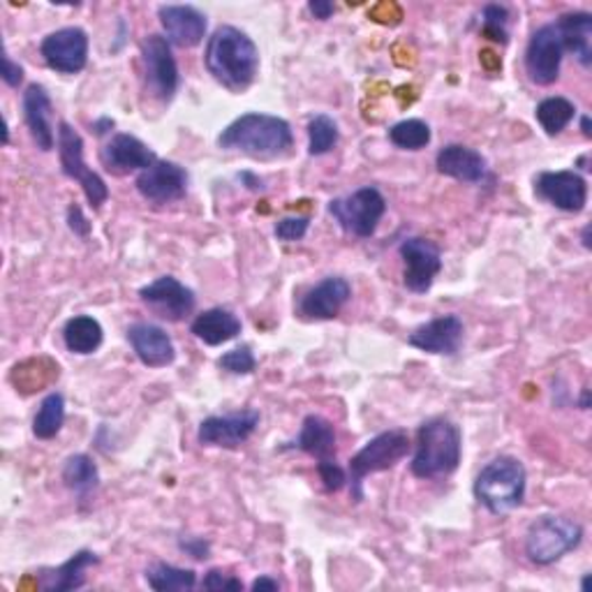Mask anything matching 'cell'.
<instances>
[{
  "label": "cell",
  "mask_w": 592,
  "mask_h": 592,
  "mask_svg": "<svg viewBox=\"0 0 592 592\" xmlns=\"http://www.w3.org/2000/svg\"><path fill=\"white\" fill-rule=\"evenodd\" d=\"M581 590H583V592H590V574H583V581H581Z\"/></svg>",
  "instance_id": "cell-49"
},
{
  "label": "cell",
  "mask_w": 592,
  "mask_h": 592,
  "mask_svg": "<svg viewBox=\"0 0 592 592\" xmlns=\"http://www.w3.org/2000/svg\"><path fill=\"white\" fill-rule=\"evenodd\" d=\"M146 583L158 592H186L197 585V572L169 562H156L146 569Z\"/></svg>",
  "instance_id": "cell-30"
},
{
  "label": "cell",
  "mask_w": 592,
  "mask_h": 592,
  "mask_svg": "<svg viewBox=\"0 0 592 592\" xmlns=\"http://www.w3.org/2000/svg\"><path fill=\"white\" fill-rule=\"evenodd\" d=\"M484 26H481V33L484 37L500 42V45H507L510 40V10L504 5H487L484 8Z\"/></svg>",
  "instance_id": "cell-35"
},
{
  "label": "cell",
  "mask_w": 592,
  "mask_h": 592,
  "mask_svg": "<svg viewBox=\"0 0 592 592\" xmlns=\"http://www.w3.org/2000/svg\"><path fill=\"white\" fill-rule=\"evenodd\" d=\"M217 368L232 372V376H250V372L257 368V359L248 345H241V347L230 349V353H225L221 359H217Z\"/></svg>",
  "instance_id": "cell-36"
},
{
  "label": "cell",
  "mask_w": 592,
  "mask_h": 592,
  "mask_svg": "<svg viewBox=\"0 0 592 592\" xmlns=\"http://www.w3.org/2000/svg\"><path fill=\"white\" fill-rule=\"evenodd\" d=\"M259 426L257 410H241L225 416H206L197 431V440L204 447L236 449L250 440V435Z\"/></svg>",
  "instance_id": "cell-15"
},
{
  "label": "cell",
  "mask_w": 592,
  "mask_h": 592,
  "mask_svg": "<svg viewBox=\"0 0 592 592\" xmlns=\"http://www.w3.org/2000/svg\"><path fill=\"white\" fill-rule=\"evenodd\" d=\"M179 548L186 556H190L194 560H206L209 551H211V544L202 537H183V539H179Z\"/></svg>",
  "instance_id": "cell-40"
},
{
  "label": "cell",
  "mask_w": 592,
  "mask_h": 592,
  "mask_svg": "<svg viewBox=\"0 0 592 592\" xmlns=\"http://www.w3.org/2000/svg\"><path fill=\"white\" fill-rule=\"evenodd\" d=\"M562 42V52L574 54V58L590 68L592 65V16L588 12H567L556 21Z\"/></svg>",
  "instance_id": "cell-26"
},
{
  "label": "cell",
  "mask_w": 592,
  "mask_h": 592,
  "mask_svg": "<svg viewBox=\"0 0 592 592\" xmlns=\"http://www.w3.org/2000/svg\"><path fill=\"white\" fill-rule=\"evenodd\" d=\"M399 253L403 259V284L414 294H426L443 271L440 248L428 238L412 236L403 241Z\"/></svg>",
  "instance_id": "cell-10"
},
{
  "label": "cell",
  "mask_w": 592,
  "mask_h": 592,
  "mask_svg": "<svg viewBox=\"0 0 592 592\" xmlns=\"http://www.w3.org/2000/svg\"><path fill=\"white\" fill-rule=\"evenodd\" d=\"M112 127H114V121H112V119H100V121L93 123L96 135H104V133H109V130H112Z\"/></svg>",
  "instance_id": "cell-45"
},
{
  "label": "cell",
  "mask_w": 592,
  "mask_h": 592,
  "mask_svg": "<svg viewBox=\"0 0 592 592\" xmlns=\"http://www.w3.org/2000/svg\"><path fill=\"white\" fill-rule=\"evenodd\" d=\"M65 487L75 491L81 500L89 498L100 487V470L89 454H75L63 466Z\"/></svg>",
  "instance_id": "cell-29"
},
{
  "label": "cell",
  "mask_w": 592,
  "mask_h": 592,
  "mask_svg": "<svg viewBox=\"0 0 592 592\" xmlns=\"http://www.w3.org/2000/svg\"><path fill=\"white\" fill-rule=\"evenodd\" d=\"M292 447L317 458V463H322V460H336V428L324 416L309 414Z\"/></svg>",
  "instance_id": "cell-25"
},
{
  "label": "cell",
  "mask_w": 592,
  "mask_h": 592,
  "mask_svg": "<svg viewBox=\"0 0 592 592\" xmlns=\"http://www.w3.org/2000/svg\"><path fill=\"white\" fill-rule=\"evenodd\" d=\"M460 451H463V435L460 428L445 420L435 416L416 431V445L410 470L416 479H437L456 472L460 463Z\"/></svg>",
  "instance_id": "cell-3"
},
{
  "label": "cell",
  "mask_w": 592,
  "mask_h": 592,
  "mask_svg": "<svg viewBox=\"0 0 592 592\" xmlns=\"http://www.w3.org/2000/svg\"><path fill=\"white\" fill-rule=\"evenodd\" d=\"M583 541V528L567 516L544 514L530 523L525 533V556L539 567L562 560Z\"/></svg>",
  "instance_id": "cell-6"
},
{
  "label": "cell",
  "mask_w": 592,
  "mask_h": 592,
  "mask_svg": "<svg viewBox=\"0 0 592 592\" xmlns=\"http://www.w3.org/2000/svg\"><path fill=\"white\" fill-rule=\"evenodd\" d=\"M100 558L93 551H77L70 556L63 565L52 567V569H42L37 574V588L45 592H70L79 590L86 585V572L91 567H96Z\"/></svg>",
  "instance_id": "cell-24"
},
{
  "label": "cell",
  "mask_w": 592,
  "mask_h": 592,
  "mask_svg": "<svg viewBox=\"0 0 592 592\" xmlns=\"http://www.w3.org/2000/svg\"><path fill=\"white\" fill-rule=\"evenodd\" d=\"M217 146L225 150H238L255 160H273L290 153L294 146L292 125L271 114L250 112L232 121L221 135Z\"/></svg>",
  "instance_id": "cell-2"
},
{
  "label": "cell",
  "mask_w": 592,
  "mask_h": 592,
  "mask_svg": "<svg viewBox=\"0 0 592 592\" xmlns=\"http://www.w3.org/2000/svg\"><path fill=\"white\" fill-rule=\"evenodd\" d=\"M139 299L148 311H153L160 320L167 322L186 320L188 315H192L197 305L194 292L174 276H163L148 282L146 288L139 290Z\"/></svg>",
  "instance_id": "cell-12"
},
{
  "label": "cell",
  "mask_w": 592,
  "mask_h": 592,
  "mask_svg": "<svg viewBox=\"0 0 592 592\" xmlns=\"http://www.w3.org/2000/svg\"><path fill=\"white\" fill-rule=\"evenodd\" d=\"M410 451V437L405 431H384L380 435L368 440L355 456L349 460L347 468V484H349V495L355 502L364 500V481L370 474H378L384 470H391L393 466H399L401 460Z\"/></svg>",
  "instance_id": "cell-5"
},
{
  "label": "cell",
  "mask_w": 592,
  "mask_h": 592,
  "mask_svg": "<svg viewBox=\"0 0 592 592\" xmlns=\"http://www.w3.org/2000/svg\"><path fill=\"white\" fill-rule=\"evenodd\" d=\"M206 72L230 93H244L259 75V49L236 26L215 29L204 49Z\"/></svg>",
  "instance_id": "cell-1"
},
{
  "label": "cell",
  "mask_w": 592,
  "mask_h": 592,
  "mask_svg": "<svg viewBox=\"0 0 592 592\" xmlns=\"http://www.w3.org/2000/svg\"><path fill=\"white\" fill-rule=\"evenodd\" d=\"M127 340L133 345L137 359L148 368H167L177 361V347L158 324L135 322L127 328Z\"/></svg>",
  "instance_id": "cell-21"
},
{
  "label": "cell",
  "mask_w": 592,
  "mask_h": 592,
  "mask_svg": "<svg viewBox=\"0 0 592 592\" xmlns=\"http://www.w3.org/2000/svg\"><path fill=\"white\" fill-rule=\"evenodd\" d=\"M188 183V171L181 165L169 160H156L148 169L139 171L135 181L137 192L150 204H171L183 200Z\"/></svg>",
  "instance_id": "cell-14"
},
{
  "label": "cell",
  "mask_w": 592,
  "mask_h": 592,
  "mask_svg": "<svg viewBox=\"0 0 592 592\" xmlns=\"http://www.w3.org/2000/svg\"><path fill=\"white\" fill-rule=\"evenodd\" d=\"M142 63L146 91L163 104L171 102L179 91V65L171 54L167 37L153 33L142 42Z\"/></svg>",
  "instance_id": "cell-9"
},
{
  "label": "cell",
  "mask_w": 592,
  "mask_h": 592,
  "mask_svg": "<svg viewBox=\"0 0 592 592\" xmlns=\"http://www.w3.org/2000/svg\"><path fill=\"white\" fill-rule=\"evenodd\" d=\"M328 213L347 234L368 238L376 234L380 221L387 213V200L378 188H359L347 197H336L328 202Z\"/></svg>",
  "instance_id": "cell-7"
},
{
  "label": "cell",
  "mask_w": 592,
  "mask_h": 592,
  "mask_svg": "<svg viewBox=\"0 0 592 592\" xmlns=\"http://www.w3.org/2000/svg\"><path fill=\"white\" fill-rule=\"evenodd\" d=\"M309 10H311V14L315 16V19H320V21H326L328 16H332L334 14V3H328V0H311V3H309Z\"/></svg>",
  "instance_id": "cell-43"
},
{
  "label": "cell",
  "mask_w": 592,
  "mask_h": 592,
  "mask_svg": "<svg viewBox=\"0 0 592 592\" xmlns=\"http://www.w3.org/2000/svg\"><path fill=\"white\" fill-rule=\"evenodd\" d=\"M581 410H588L590 407V391L588 389H583V393H581Z\"/></svg>",
  "instance_id": "cell-48"
},
{
  "label": "cell",
  "mask_w": 592,
  "mask_h": 592,
  "mask_svg": "<svg viewBox=\"0 0 592 592\" xmlns=\"http://www.w3.org/2000/svg\"><path fill=\"white\" fill-rule=\"evenodd\" d=\"M581 241H583V246L590 250L592 248V244H590V225H585L583 227V234H581Z\"/></svg>",
  "instance_id": "cell-47"
},
{
  "label": "cell",
  "mask_w": 592,
  "mask_h": 592,
  "mask_svg": "<svg viewBox=\"0 0 592 592\" xmlns=\"http://www.w3.org/2000/svg\"><path fill=\"white\" fill-rule=\"evenodd\" d=\"M574 116H577L574 102H569L567 98H560V96L541 100L535 109V119L539 121L541 130L548 137L560 135L562 130L574 121Z\"/></svg>",
  "instance_id": "cell-31"
},
{
  "label": "cell",
  "mask_w": 592,
  "mask_h": 592,
  "mask_svg": "<svg viewBox=\"0 0 592 592\" xmlns=\"http://www.w3.org/2000/svg\"><path fill=\"white\" fill-rule=\"evenodd\" d=\"M104 340L102 324L91 315H75L63 326V343L72 355H93Z\"/></svg>",
  "instance_id": "cell-28"
},
{
  "label": "cell",
  "mask_w": 592,
  "mask_h": 592,
  "mask_svg": "<svg viewBox=\"0 0 592 592\" xmlns=\"http://www.w3.org/2000/svg\"><path fill=\"white\" fill-rule=\"evenodd\" d=\"M202 588L204 590H213V592H221V590H244V583H241L238 579H234L232 574H225L223 569H211V572H206V577L202 581Z\"/></svg>",
  "instance_id": "cell-39"
},
{
  "label": "cell",
  "mask_w": 592,
  "mask_h": 592,
  "mask_svg": "<svg viewBox=\"0 0 592 592\" xmlns=\"http://www.w3.org/2000/svg\"><path fill=\"white\" fill-rule=\"evenodd\" d=\"M581 130H583V135L590 139L592 137V130H590V116L588 114H583L581 116Z\"/></svg>",
  "instance_id": "cell-46"
},
{
  "label": "cell",
  "mask_w": 592,
  "mask_h": 592,
  "mask_svg": "<svg viewBox=\"0 0 592 592\" xmlns=\"http://www.w3.org/2000/svg\"><path fill=\"white\" fill-rule=\"evenodd\" d=\"M431 127L422 119H405L389 127V142L403 150H422L431 144Z\"/></svg>",
  "instance_id": "cell-33"
},
{
  "label": "cell",
  "mask_w": 592,
  "mask_h": 592,
  "mask_svg": "<svg viewBox=\"0 0 592 592\" xmlns=\"http://www.w3.org/2000/svg\"><path fill=\"white\" fill-rule=\"evenodd\" d=\"M158 19L169 45L181 49H192L197 45H202L209 26L204 12L192 5H160Z\"/></svg>",
  "instance_id": "cell-18"
},
{
  "label": "cell",
  "mask_w": 592,
  "mask_h": 592,
  "mask_svg": "<svg viewBox=\"0 0 592 592\" xmlns=\"http://www.w3.org/2000/svg\"><path fill=\"white\" fill-rule=\"evenodd\" d=\"M535 194L565 213H581L588 204V183L572 169L541 171L535 179Z\"/></svg>",
  "instance_id": "cell-16"
},
{
  "label": "cell",
  "mask_w": 592,
  "mask_h": 592,
  "mask_svg": "<svg viewBox=\"0 0 592 592\" xmlns=\"http://www.w3.org/2000/svg\"><path fill=\"white\" fill-rule=\"evenodd\" d=\"M525 484H528V472L521 460L514 456H498L481 468L472 491L477 502L484 504L493 516H504L523 504Z\"/></svg>",
  "instance_id": "cell-4"
},
{
  "label": "cell",
  "mask_w": 592,
  "mask_h": 592,
  "mask_svg": "<svg viewBox=\"0 0 592 592\" xmlns=\"http://www.w3.org/2000/svg\"><path fill=\"white\" fill-rule=\"evenodd\" d=\"M68 225H70V230H72L77 236H81V238H86V236L91 234V223L86 221V215H83V211H81L79 204H72V206L68 209Z\"/></svg>",
  "instance_id": "cell-41"
},
{
  "label": "cell",
  "mask_w": 592,
  "mask_h": 592,
  "mask_svg": "<svg viewBox=\"0 0 592 592\" xmlns=\"http://www.w3.org/2000/svg\"><path fill=\"white\" fill-rule=\"evenodd\" d=\"M338 123L326 116L317 114L309 121V153L311 156H324V153L332 150L338 144Z\"/></svg>",
  "instance_id": "cell-34"
},
{
  "label": "cell",
  "mask_w": 592,
  "mask_h": 592,
  "mask_svg": "<svg viewBox=\"0 0 592 592\" xmlns=\"http://www.w3.org/2000/svg\"><path fill=\"white\" fill-rule=\"evenodd\" d=\"M241 328H244V324L232 311L209 309L192 320L190 334L209 347H217L234 340L241 334Z\"/></svg>",
  "instance_id": "cell-27"
},
{
  "label": "cell",
  "mask_w": 592,
  "mask_h": 592,
  "mask_svg": "<svg viewBox=\"0 0 592 592\" xmlns=\"http://www.w3.org/2000/svg\"><path fill=\"white\" fill-rule=\"evenodd\" d=\"M255 592H261V590H280V583L276 581V579H271V577H259V579H255L253 581V585H250Z\"/></svg>",
  "instance_id": "cell-44"
},
{
  "label": "cell",
  "mask_w": 592,
  "mask_h": 592,
  "mask_svg": "<svg viewBox=\"0 0 592 592\" xmlns=\"http://www.w3.org/2000/svg\"><path fill=\"white\" fill-rule=\"evenodd\" d=\"M317 474L326 493H336L347 484V474L336 460H322V463H317Z\"/></svg>",
  "instance_id": "cell-38"
},
{
  "label": "cell",
  "mask_w": 592,
  "mask_h": 592,
  "mask_svg": "<svg viewBox=\"0 0 592 592\" xmlns=\"http://www.w3.org/2000/svg\"><path fill=\"white\" fill-rule=\"evenodd\" d=\"M65 424V399L63 393L54 391L40 403V410L33 420V435L37 440H54Z\"/></svg>",
  "instance_id": "cell-32"
},
{
  "label": "cell",
  "mask_w": 592,
  "mask_h": 592,
  "mask_svg": "<svg viewBox=\"0 0 592 592\" xmlns=\"http://www.w3.org/2000/svg\"><path fill=\"white\" fill-rule=\"evenodd\" d=\"M40 54L52 70L60 75H79L89 63V35L79 26L58 29L42 40Z\"/></svg>",
  "instance_id": "cell-11"
},
{
  "label": "cell",
  "mask_w": 592,
  "mask_h": 592,
  "mask_svg": "<svg viewBox=\"0 0 592 592\" xmlns=\"http://www.w3.org/2000/svg\"><path fill=\"white\" fill-rule=\"evenodd\" d=\"M466 326L458 315H443L435 317L407 336V343L422 353L428 355H456L460 345H463Z\"/></svg>",
  "instance_id": "cell-17"
},
{
  "label": "cell",
  "mask_w": 592,
  "mask_h": 592,
  "mask_svg": "<svg viewBox=\"0 0 592 592\" xmlns=\"http://www.w3.org/2000/svg\"><path fill=\"white\" fill-rule=\"evenodd\" d=\"M349 297H353L349 282L340 276H328L301 297L299 315L303 320H320V322L334 320L345 309Z\"/></svg>",
  "instance_id": "cell-19"
},
{
  "label": "cell",
  "mask_w": 592,
  "mask_h": 592,
  "mask_svg": "<svg viewBox=\"0 0 592 592\" xmlns=\"http://www.w3.org/2000/svg\"><path fill=\"white\" fill-rule=\"evenodd\" d=\"M562 42L556 24L537 29L525 49V72L537 86H551L560 77L562 65Z\"/></svg>",
  "instance_id": "cell-13"
},
{
  "label": "cell",
  "mask_w": 592,
  "mask_h": 592,
  "mask_svg": "<svg viewBox=\"0 0 592 592\" xmlns=\"http://www.w3.org/2000/svg\"><path fill=\"white\" fill-rule=\"evenodd\" d=\"M58 158H60V169L68 179L77 181L86 194V200L98 211L102 204L109 200V188L100 174H96L83 160V139L77 130L68 123L60 121L58 125Z\"/></svg>",
  "instance_id": "cell-8"
},
{
  "label": "cell",
  "mask_w": 592,
  "mask_h": 592,
  "mask_svg": "<svg viewBox=\"0 0 592 592\" xmlns=\"http://www.w3.org/2000/svg\"><path fill=\"white\" fill-rule=\"evenodd\" d=\"M435 167L445 177L460 183H481L489 171L487 158L479 150L463 144H449L440 148L435 158Z\"/></svg>",
  "instance_id": "cell-22"
},
{
  "label": "cell",
  "mask_w": 592,
  "mask_h": 592,
  "mask_svg": "<svg viewBox=\"0 0 592 592\" xmlns=\"http://www.w3.org/2000/svg\"><path fill=\"white\" fill-rule=\"evenodd\" d=\"M100 160L109 174H114V177H125V174L130 171L148 169L158 160V156L135 135L121 133L102 146Z\"/></svg>",
  "instance_id": "cell-20"
},
{
  "label": "cell",
  "mask_w": 592,
  "mask_h": 592,
  "mask_svg": "<svg viewBox=\"0 0 592 592\" xmlns=\"http://www.w3.org/2000/svg\"><path fill=\"white\" fill-rule=\"evenodd\" d=\"M24 121L29 125V133L33 137V142L37 144L40 150H52L56 146V135H54V125H52V98L47 93L45 86L40 83H31L24 100Z\"/></svg>",
  "instance_id": "cell-23"
},
{
  "label": "cell",
  "mask_w": 592,
  "mask_h": 592,
  "mask_svg": "<svg viewBox=\"0 0 592 592\" xmlns=\"http://www.w3.org/2000/svg\"><path fill=\"white\" fill-rule=\"evenodd\" d=\"M309 227H311L309 217L292 215V217H282V221H278L273 232L280 241H288V244H292V241H301L305 234H309Z\"/></svg>",
  "instance_id": "cell-37"
},
{
  "label": "cell",
  "mask_w": 592,
  "mask_h": 592,
  "mask_svg": "<svg viewBox=\"0 0 592 592\" xmlns=\"http://www.w3.org/2000/svg\"><path fill=\"white\" fill-rule=\"evenodd\" d=\"M3 81H5L8 86H12V89H16V86H19L21 81H24V68H21L19 63H14V60L10 58V54L3 56Z\"/></svg>",
  "instance_id": "cell-42"
}]
</instances>
